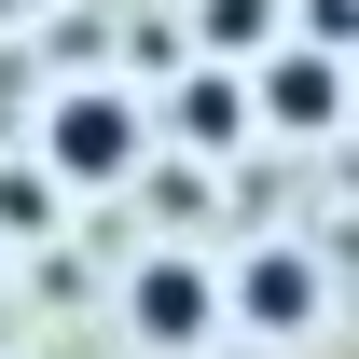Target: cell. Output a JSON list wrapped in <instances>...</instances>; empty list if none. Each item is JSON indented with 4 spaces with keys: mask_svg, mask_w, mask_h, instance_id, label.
Wrapping results in <instances>:
<instances>
[{
    "mask_svg": "<svg viewBox=\"0 0 359 359\" xmlns=\"http://www.w3.org/2000/svg\"><path fill=\"white\" fill-rule=\"evenodd\" d=\"M28 166H42L55 194H125V180L152 166V97H138V83H55Z\"/></svg>",
    "mask_w": 359,
    "mask_h": 359,
    "instance_id": "6da1fadb",
    "label": "cell"
},
{
    "mask_svg": "<svg viewBox=\"0 0 359 359\" xmlns=\"http://www.w3.org/2000/svg\"><path fill=\"white\" fill-rule=\"evenodd\" d=\"M318 318H332V249L318 235H249L222 263V332L235 346L290 359V346H318Z\"/></svg>",
    "mask_w": 359,
    "mask_h": 359,
    "instance_id": "7a4b0ae2",
    "label": "cell"
},
{
    "mask_svg": "<svg viewBox=\"0 0 359 359\" xmlns=\"http://www.w3.org/2000/svg\"><path fill=\"white\" fill-rule=\"evenodd\" d=\"M235 83H249V138H290V152H332V138H346V55L332 42H290V28H276Z\"/></svg>",
    "mask_w": 359,
    "mask_h": 359,
    "instance_id": "3957f363",
    "label": "cell"
},
{
    "mask_svg": "<svg viewBox=\"0 0 359 359\" xmlns=\"http://www.w3.org/2000/svg\"><path fill=\"white\" fill-rule=\"evenodd\" d=\"M125 346L208 359L222 346V263H208V249H138L125 263Z\"/></svg>",
    "mask_w": 359,
    "mask_h": 359,
    "instance_id": "277c9868",
    "label": "cell"
},
{
    "mask_svg": "<svg viewBox=\"0 0 359 359\" xmlns=\"http://www.w3.org/2000/svg\"><path fill=\"white\" fill-rule=\"evenodd\" d=\"M152 138H194V152H235V138H249V83H235L222 55H194V69L166 83V125H152Z\"/></svg>",
    "mask_w": 359,
    "mask_h": 359,
    "instance_id": "5b68a950",
    "label": "cell"
},
{
    "mask_svg": "<svg viewBox=\"0 0 359 359\" xmlns=\"http://www.w3.org/2000/svg\"><path fill=\"white\" fill-rule=\"evenodd\" d=\"M263 42H276V0H194V55H222V69H249Z\"/></svg>",
    "mask_w": 359,
    "mask_h": 359,
    "instance_id": "8992f818",
    "label": "cell"
},
{
    "mask_svg": "<svg viewBox=\"0 0 359 359\" xmlns=\"http://www.w3.org/2000/svg\"><path fill=\"white\" fill-rule=\"evenodd\" d=\"M55 208H69V194H55L42 166H0V235H55Z\"/></svg>",
    "mask_w": 359,
    "mask_h": 359,
    "instance_id": "52a82bcc",
    "label": "cell"
},
{
    "mask_svg": "<svg viewBox=\"0 0 359 359\" xmlns=\"http://www.w3.org/2000/svg\"><path fill=\"white\" fill-rule=\"evenodd\" d=\"M208 359H263V346H235V332H222V346H208Z\"/></svg>",
    "mask_w": 359,
    "mask_h": 359,
    "instance_id": "ba28073f",
    "label": "cell"
},
{
    "mask_svg": "<svg viewBox=\"0 0 359 359\" xmlns=\"http://www.w3.org/2000/svg\"><path fill=\"white\" fill-rule=\"evenodd\" d=\"M0 359H14V346H0Z\"/></svg>",
    "mask_w": 359,
    "mask_h": 359,
    "instance_id": "9c48e42d",
    "label": "cell"
}]
</instances>
